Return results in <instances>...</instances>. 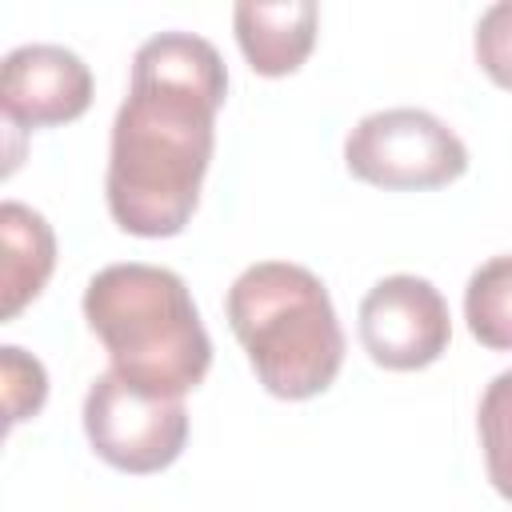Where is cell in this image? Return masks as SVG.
Listing matches in <instances>:
<instances>
[{
	"label": "cell",
	"instance_id": "3957f363",
	"mask_svg": "<svg viewBox=\"0 0 512 512\" xmlns=\"http://www.w3.org/2000/svg\"><path fill=\"white\" fill-rule=\"evenodd\" d=\"M256 380L280 400H312L344 364V332L316 272L288 260L248 264L224 300Z\"/></svg>",
	"mask_w": 512,
	"mask_h": 512
},
{
	"label": "cell",
	"instance_id": "277c9868",
	"mask_svg": "<svg viewBox=\"0 0 512 512\" xmlns=\"http://www.w3.org/2000/svg\"><path fill=\"white\" fill-rule=\"evenodd\" d=\"M344 164L372 188L424 192L460 180L468 172V148L424 108H384L356 120L344 136Z\"/></svg>",
	"mask_w": 512,
	"mask_h": 512
},
{
	"label": "cell",
	"instance_id": "5b68a950",
	"mask_svg": "<svg viewBox=\"0 0 512 512\" xmlns=\"http://www.w3.org/2000/svg\"><path fill=\"white\" fill-rule=\"evenodd\" d=\"M84 436L104 464L148 476L168 468L184 452L188 412L184 400L152 396L108 368L84 396Z\"/></svg>",
	"mask_w": 512,
	"mask_h": 512
},
{
	"label": "cell",
	"instance_id": "ba28073f",
	"mask_svg": "<svg viewBox=\"0 0 512 512\" xmlns=\"http://www.w3.org/2000/svg\"><path fill=\"white\" fill-rule=\"evenodd\" d=\"M232 24H236V44L256 76H292L316 44L320 8L312 0L236 4Z\"/></svg>",
	"mask_w": 512,
	"mask_h": 512
},
{
	"label": "cell",
	"instance_id": "6da1fadb",
	"mask_svg": "<svg viewBox=\"0 0 512 512\" xmlns=\"http://www.w3.org/2000/svg\"><path fill=\"white\" fill-rule=\"evenodd\" d=\"M224 96L228 72L204 36L160 32L136 48L104 176L108 212L124 232L164 240L188 228L212 164Z\"/></svg>",
	"mask_w": 512,
	"mask_h": 512
},
{
	"label": "cell",
	"instance_id": "30bf717a",
	"mask_svg": "<svg viewBox=\"0 0 512 512\" xmlns=\"http://www.w3.org/2000/svg\"><path fill=\"white\" fill-rule=\"evenodd\" d=\"M464 320H468V332L484 348L512 352V252L484 260L468 276Z\"/></svg>",
	"mask_w": 512,
	"mask_h": 512
},
{
	"label": "cell",
	"instance_id": "8fae6325",
	"mask_svg": "<svg viewBox=\"0 0 512 512\" xmlns=\"http://www.w3.org/2000/svg\"><path fill=\"white\" fill-rule=\"evenodd\" d=\"M476 432H480L488 480L512 504V368L488 380L476 408Z\"/></svg>",
	"mask_w": 512,
	"mask_h": 512
},
{
	"label": "cell",
	"instance_id": "7a4b0ae2",
	"mask_svg": "<svg viewBox=\"0 0 512 512\" xmlns=\"http://www.w3.org/2000/svg\"><path fill=\"white\" fill-rule=\"evenodd\" d=\"M84 320L128 384L184 400L212 368V340L188 284L156 264H108L84 288Z\"/></svg>",
	"mask_w": 512,
	"mask_h": 512
},
{
	"label": "cell",
	"instance_id": "52a82bcc",
	"mask_svg": "<svg viewBox=\"0 0 512 512\" xmlns=\"http://www.w3.org/2000/svg\"><path fill=\"white\" fill-rule=\"evenodd\" d=\"M92 104V72L64 44H20L0 68V108L8 128L72 124Z\"/></svg>",
	"mask_w": 512,
	"mask_h": 512
},
{
	"label": "cell",
	"instance_id": "4fadbf2b",
	"mask_svg": "<svg viewBox=\"0 0 512 512\" xmlns=\"http://www.w3.org/2000/svg\"><path fill=\"white\" fill-rule=\"evenodd\" d=\"M4 352V400H8V424H20L28 416L40 412L44 396H48V376L40 368V360L24 356L16 344L0 348Z\"/></svg>",
	"mask_w": 512,
	"mask_h": 512
},
{
	"label": "cell",
	"instance_id": "7c38bea8",
	"mask_svg": "<svg viewBox=\"0 0 512 512\" xmlns=\"http://www.w3.org/2000/svg\"><path fill=\"white\" fill-rule=\"evenodd\" d=\"M472 48H476V64L484 68V76L512 92V0H500L480 12Z\"/></svg>",
	"mask_w": 512,
	"mask_h": 512
},
{
	"label": "cell",
	"instance_id": "9c48e42d",
	"mask_svg": "<svg viewBox=\"0 0 512 512\" xmlns=\"http://www.w3.org/2000/svg\"><path fill=\"white\" fill-rule=\"evenodd\" d=\"M0 236H4V320H12L24 304H32L44 292L56 268V236L48 220L20 200H4Z\"/></svg>",
	"mask_w": 512,
	"mask_h": 512
},
{
	"label": "cell",
	"instance_id": "8992f818",
	"mask_svg": "<svg viewBox=\"0 0 512 512\" xmlns=\"http://www.w3.org/2000/svg\"><path fill=\"white\" fill-rule=\"evenodd\" d=\"M452 320L440 288L424 276L396 272L360 300V344L388 372H416L444 356Z\"/></svg>",
	"mask_w": 512,
	"mask_h": 512
}]
</instances>
